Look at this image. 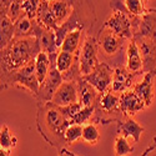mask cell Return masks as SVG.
Listing matches in <instances>:
<instances>
[{
    "instance_id": "1",
    "label": "cell",
    "mask_w": 156,
    "mask_h": 156,
    "mask_svg": "<svg viewBox=\"0 0 156 156\" xmlns=\"http://www.w3.org/2000/svg\"><path fill=\"white\" fill-rule=\"evenodd\" d=\"M70 121L64 118L60 108L53 102L37 104L36 110V129L40 136L50 146L59 150L65 149V131L69 127Z\"/></svg>"
},
{
    "instance_id": "2",
    "label": "cell",
    "mask_w": 156,
    "mask_h": 156,
    "mask_svg": "<svg viewBox=\"0 0 156 156\" xmlns=\"http://www.w3.org/2000/svg\"><path fill=\"white\" fill-rule=\"evenodd\" d=\"M41 53V48L36 37H14L6 48L0 50V66L2 75L12 74L36 59Z\"/></svg>"
},
{
    "instance_id": "3",
    "label": "cell",
    "mask_w": 156,
    "mask_h": 156,
    "mask_svg": "<svg viewBox=\"0 0 156 156\" xmlns=\"http://www.w3.org/2000/svg\"><path fill=\"white\" fill-rule=\"evenodd\" d=\"M73 3H74V9L71 15L54 31L59 48H61L65 36L75 30H83L85 34L91 33L96 21L95 5L91 2H73Z\"/></svg>"
},
{
    "instance_id": "4",
    "label": "cell",
    "mask_w": 156,
    "mask_h": 156,
    "mask_svg": "<svg viewBox=\"0 0 156 156\" xmlns=\"http://www.w3.org/2000/svg\"><path fill=\"white\" fill-rule=\"evenodd\" d=\"M110 8L112 10V14L104 23V27L109 28L125 40H131L134 37L133 24L136 16L131 15L127 11L124 2H110Z\"/></svg>"
},
{
    "instance_id": "5",
    "label": "cell",
    "mask_w": 156,
    "mask_h": 156,
    "mask_svg": "<svg viewBox=\"0 0 156 156\" xmlns=\"http://www.w3.org/2000/svg\"><path fill=\"white\" fill-rule=\"evenodd\" d=\"M0 81H2V90H5L10 86H19L28 90L34 98H36L40 89V83L37 80L35 71V60L15 73L6 76H0Z\"/></svg>"
},
{
    "instance_id": "6",
    "label": "cell",
    "mask_w": 156,
    "mask_h": 156,
    "mask_svg": "<svg viewBox=\"0 0 156 156\" xmlns=\"http://www.w3.org/2000/svg\"><path fill=\"white\" fill-rule=\"evenodd\" d=\"M99 44L98 37L93 33H86L80 51V71L83 77L89 75L100 62L98 59Z\"/></svg>"
},
{
    "instance_id": "7",
    "label": "cell",
    "mask_w": 156,
    "mask_h": 156,
    "mask_svg": "<svg viewBox=\"0 0 156 156\" xmlns=\"http://www.w3.org/2000/svg\"><path fill=\"white\" fill-rule=\"evenodd\" d=\"M84 79L90 85H93L100 94H105L111 90L114 68H111L108 62H99L91 73L84 76Z\"/></svg>"
},
{
    "instance_id": "8",
    "label": "cell",
    "mask_w": 156,
    "mask_h": 156,
    "mask_svg": "<svg viewBox=\"0 0 156 156\" xmlns=\"http://www.w3.org/2000/svg\"><path fill=\"white\" fill-rule=\"evenodd\" d=\"M98 44H99V50H101L105 56L108 58H115L118 54L121 53L125 39L120 37L119 35H116L114 31H111L106 27H101L99 30L98 35Z\"/></svg>"
},
{
    "instance_id": "9",
    "label": "cell",
    "mask_w": 156,
    "mask_h": 156,
    "mask_svg": "<svg viewBox=\"0 0 156 156\" xmlns=\"http://www.w3.org/2000/svg\"><path fill=\"white\" fill-rule=\"evenodd\" d=\"M64 83L62 74L56 69H50L48 76L45 77V80L40 84V89H39V94L35 98L37 104H48L51 102L55 93L58 91V89L60 85Z\"/></svg>"
},
{
    "instance_id": "10",
    "label": "cell",
    "mask_w": 156,
    "mask_h": 156,
    "mask_svg": "<svg viewBox=\"0 0 156 156\" xmlns=\"http://www.w3.org/2000/svg\"><path fill=\"white\" fill-rule=\"evenodd\" d=\"M134 37L156 39V9H147L142 16H137L133 27ZM133 37V39H134Z\"/></svg>"
},
{
    "instance_id": "11",
    "label": "cell",
    "mask_w": 156,
    "mask_h": 156,
    "mask_svg": "<svg viewBox=\"0 0 156 156\" xmlns=\"http://www.w3.org/2000/svg\"><path fill=\"white\" fill-rule=\"evenodd\" d=\"M142 58V71H156V39L134 37Z\"/></svg>"
},
{
    "instance_id": "12",
    "label": "cell",
    "mask_w": 156,
    "mask_h": 156,
    "mask_svg": "<svg viewBox=\"0 0 156 156\" xmlns=\"http://www.w3.org/2000/svg\"><path fill=\"white\" fill-rule=\"evenodd\" d=\"M145 73H130L126 66H116L114 68V79H112V85H111V91L115 94L121 95L125 91L131 90L133 86L136 84V77L140 75H144Z\"/></svg>"
},
{
    "instance_id": "13",
    "label": "cell",
    "mask_w": 156,
    "mask_h": 156,
    "mask_svg": "<svg viewBox=\"0 0 156 156\" xmlns=\"http://www.w3.org/2000/svg\"><path fill=\"white\" fill-rule=\"evenodd\" d=\"M155 79H156V71H149L142 75V77L136 81L133 86V91L144 101V104L150 106L155 99Z\"/></svg>"
},
{
    "instance_id": "14",
    "label": "cell",
    "mask_w": 156,
    "mask_h": 156,
    "mask_svg": "<svg viewBox=\"0 0 156 156\" xmlns=\"http://www.w3.org/2000/svg\"><path fill=\"white\" fill-rule=\"evenodd\" d=\"M51 102L59 108H64L71 105V104L79 102V90H77V83L75 81H64L58 91L55 93Z\"/></svg>"
},
{
    "instance_id": "15",
    "label": "cell",
    "mask_w": 156,
    "mask_h": 156,
    "mask_svg": "<svg viewBox=\"0 0 156 156\" xmlns=\"http://www.w3.org/2000/svg\"><path fill=\"white\" fill-rule=\"evenodd\" d=\"M146 105L133 90H129L120 95L119 109L124 118H133V116L141 110H144Z\"/></svg>"
},
{
    "instance_id": "16",
    "label": "cell",
    "mask_w": 156,
    "mask_h": 156,
    "mask_svg": "<svg viewBox=\"0 0 156 156\" xmlns=\"http://www.w3.org/2000/svg\"><path fill=\"white\" fill-rule=\"evenodd\" d=\"M145 127L135 121L133 118H124L118 121V135L124 136L125 139H133L134 144L140 141Z\"/></svg>"
},
{
    "instance_id": "17",
    "label": "cell",
    "mask_w": 156,
    "mask_h": 156,
    "mask_svg": "<svg viewBox=\"0 0 156 156\" xmlns=\"http://www.w3.org/2000/svg\"><path fill=\"white\" fill-rule=\"evenodd\" d=\"M77 90H79V101L85 108H96L101 94L93 85H90L84 77L77 81Z\"/></svg>"
},
{
    "instance_id": "18",
    "label": "cell",
    "mask_w": 156,
    "mask_h": 156,
    "mask_svg": "<svg viewBox=\"0 0 156 156\" xmlns=\"http://www.w3.org/2000/svg\"><path fill=\"white\" fill-rule=\"evenodd\" d=\"M15 37L14 23L8 16L6 9L0 5V50L6 48Z\"/></svg>"
},
{
    "instance_id": "19",
    "label": "cell",
    "mask_w": 156,
    "mask_h": 156,
    "mask_svg": "<svg viewBox=\"0 0 156 156\" xmlns=\"http://www.w3.org/2000/svg\"><path fill=\"white\" fill-rule=\"evenodd\" d=\"M36 21L39 25H41L43 28L48 30L55 31L59 28L53 11L50 9V0H40V4H39L36 12Z\"/></svg>"
},
{
    "instance_id": "20",
    "label": "cell",
    "mask_w": 156,
    "mask_h": 156,
    "mask_svg": "<svg viewBox=\"0 0 156 156\" xmlns=\"http://www.w3.org/2000/svg\"><path fill=\"white\" fill-rule=\"evenodd\" d=\"M142 58L140 54V50L137 48V44L134 39L129 40L126 46V69L130 73H144L142 71Z\"/></svg>"
},
{
    "instance_id": "21",
    "label": "cell",
    "mask_w": 156,
    "mask_h": 156,
    "mask_svg": "<svg viewBox=\"0 0 156 156\" xmlns=\"http://www.w3.org/2000/svg\"><path fill=\"white\" fill-rule=\"evenodd\" d=\"M50 9L53 11L58 25L60 27L71 15L74 9V3L68 2V0H53V2H50Z\"/></svg>"
},
{
    "instance_id": "22",
    "label": "cell",
    "mask_w": 156,
    "mask_h": 156,
    "mask_svg": "<svg viewBox=\"0 0 156 156\" xmlns=\"http://www.w3.org/2000/svg\"><path fill=\"white\" fill-rule=\"evenodd\" d=\"M83 30H75L65 36L62 45L60 48L61 51H66L70 54H75L81 46V37H83Z\"/></svg>"
},
{
    "instance_id": "23",
    "label": "cell",
    "mask_w": 156,
    "mask_h": 156,
    "mask_svg": "<svg viewBox=\"0 0 156 156\" xmlns=\"http://www.w3.org/2000/svg\"><path fill=\"white\" fill-rule=\"evenodd\" d=\"M35 71H36V76H37L39 83L41 84L45 80V77L48 76L49 71H50V60H49V56L45 53H43V51L35 59Z\"/></svg>"
},
{
    "instance_id": "24",
    "label": "cell",
    "mask_w": 156,
    "mask_h": 156,
    "mask_svg": "<svg viewBox=\"0 0 156 156\" xmlns=\"http://www.w3.org/2000/svg\"><path fill=\"white\" fill-rule=\"evenodd\" d=\"M18 139L10 131L8 125H3L0 129V149L12 151L16 147Z\"/></svg>"
},
{
    "instance_id": "25",
    "label": "cell",
    "mask_w": 156,
    "mask_h": 156,
    "mask_svg": "<svg viewBox=\"0 0 156 156\" xmlns=\"http://www.w3.org/2000/svg\"><path fill=\"white\" fill-rule=\"evenodd\" d=\"M133 151H134V146L130 144L127 139L120 135L115 137V144H114L115 156H129Z\"/></svg>"
},
{
    "instance_id": "26",
    "label": "cell",
    "mask_w": 156,
    "mask_h": 156,
    "mask_svg": "<svg viewBox=\"0 0 156 156\" xmlns=\"http://www.w3.org/2000/svg\"><path fill=\"white\" fill-rule=\"evenodd\" d=\"M83 140L86 142V144H90V145L98 144L99 140H100V133H99V129H98L96 124L90 122V124L84 125Z\"/></svg>"
},
{
    "instance_id": "27",
    "label": "cell",
    "mask_w": 156,
    "mask_h": 156,
    "mask_svg": "<svg viewBox=\"0 0 156 156\" xmlns=\"http://www.w3.org/2000/svg\"><path fill=\"white\" fill-rule=\"evenodd\" d=\"M73 64H74V54H70V53H66V51L60 50L58 59H56V69L61 74H65L66 71L70 70Z\"/></svg>"
},
{
    "instance_id": "28",
    "label": "cell",
    "mask_w": 156,
    "mask_h": 156,
    "mask_svg": "<svg viewBox=\"0 0 156 156\" xmlns=\"http://www.w3.org/2000/svg\"><path fill=\"white\" fill-rule=\"evenodd\" d=\"M124 4L127 11L134 16H142L147 11L146 2L142 0H125Z\"/></svg>"
},
{
    "instance_id": "29",
    "label": "cell",
    "mask_w": 156,
    "mask_h": 156,
    "mask_svg": "<svg viewBox=\"0 0 156 156\" xmlns=\"http://www.w3.org/2000/svg\"><path fill=\"white\" fill-rule=\"evenodd\" d=\"M94 115H95V108H83L81 111L77 112L74 118L70 120V125L71 124H76V125H86V122L91 121L94 119Z\"/></svg>"
},
{
    "instance_id": "30",
    "label": "cell",
    "mask_w": 156,
    "mask_h": 156,
    "mask_svg": "<svg viewBox=\"0 0 156 156\" xmlns=\"http://www.w3.org/2000/svg\"><path fill=\"white\" fill-rule=\"evenodd\" d=\"M83 125H76V124H71L69 125V127L65 131V141L68 144H73V142H76L77 140L83 139Z\"/></svg>"
},
{
    "instance_id": "31",
    "label": "cell",
    "mask_w": 156,
    "mask_h": 156,
    "mask_svg": "<svg viewBox=\"0 0 156 156\" xmlns=\"http://www.w3.org/2000/svg\"><path fill=\"white\" fill-rule=\"evenodd\" d=\"M39 4H40V0H25V2H23V10L29 19L36 20Z\"/></svg>"
},
{
    "instance_id": "32",
    "label": "cell",
    "mask_w": 156,
    "mask_h": 156,
    "mask_svg": "<svg viewBox=\"0 0 156 156\" xmlns=\"http://www.w3.org/2000/svg\"><path fill=\"white\" fill-rule=\"evenodd\" d=\"M83 108H84V105L79 101V102H75V104H71V105H68V106H64V108H60V111H61V114L64 115V118L66 119L68 121H70L74 116L79 112V111H81L83 110Z\"/></svg>"
},
{
    "instance_id": "33",
    "label": "cell",
    "mask_w": 156,
    "mask_h": 156,
    "mask_svg": "<svg viewBox=\"0 0 156 156\" xmlns=\"http://www.w3.org/2000/svg\"><path fill=\"white\" fill-rule=\"evenodd\" d=\"M152 144L144 151V152H142L140 156H156V141L152 139Z\"/></svg>"
},
{
    "instance_id": "34",
    "label": "cell",
    "mask_w": 156,
    "mask_h": 156,
    "mask_svg": "<svg viewBox=\"0 0 156 156\" xmlns=\"http://www.w3.org/2000/svg\"><path fill=\"white\" fill-rule=\"evenodd\" d=\"M59 156H77V155L74 154V152H71V151H69V150H66V149H64V150L60 151Z\"/></svg>"
},
{
    "instance_id": "35",
    "label": "cell",
    "mask_w": 156,
    "mask_h": 156,
    "mask_svg": "<svg viewBox=\"0 0 156 156\" xmlns=\"http://www.w3.org/2000/svg\"><path fill=\"white\" fill-rule=\"evenodd\" d=\"M11 154H12V151L0 149V156H11Z\"/></svg>"
},
{
    "instance_id": "36",
    "label": "cell",
    "mask_w": 156,
    "mask_h": 156,
    "mask_svg": "<svg viewBox=\"0 0 156 156\" xmlns=\"http://www.w3.org/2000/svg\"><path fill=\"white\" fill-rule=\"evenodd\" d=\"M154 140H155V141H156V136H155V137H154Z\"/></svg>"
}]
</instances>
